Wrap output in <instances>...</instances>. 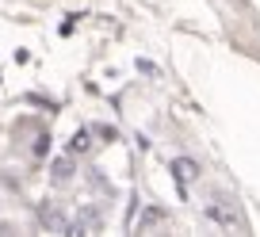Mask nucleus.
<instances>
[{
  "label": "nucleus",
  "mask_w": 260,
  "mask_h": 237,
  "mask_svg": "<svg viewBox=\"0 0 260 237\" xmlns=\"http://www.w3.org/2000/svg\"><path fill=\"white\" fill-rule=\"evenodd\" d=\"M207 218H211L214 226H222V229H241L245 226V218L234 211V207L230 203H214V199L207 203Z\"/></svg>",
  "instance_id": "f257e3e1"
},
{
  "label": "nucleus",
  "mask_w": 260,
  "mask_h": 237,
  "mask_svg": "<svg viewBox=\"0 0 260 237\" xmlns=\"http://www.w3.org/2000/svg\"><path fill=\"white\" fill-rule=\"evenodd\" d=\"M39 222L50 229V233H65V226H69V218H65V211L57 203H42L39 207Z\"/></svg>",
  "instance_id": "f03ea898"
},
{
  "label": "nucleus",
  "mask_w": 260,
  "mask_h": 237,
  "mask_svg": "<svg viewBox=\"0 0 260 237\" xmlns=\"http://www.w3.org/2000/svg\"><path fill=\"white\" fill-rule=\"evenodd\" d=\"M100 226H104V214L92 211V207H84V211L77 214V222H69V226H65V233L77 237V233H88V229H100Z\"/></svg>",
  "instance_id": "7ed1b4c3"
},
{
  "label": "nucleus",
  "mask_w": 260,
  "mask_h": 237,
  "mask_svg": "<svg viewBox=\"0 0 260 237\" xmlns=\"http://www.w3.org/2000/svg\"><path fill=\"white\" fill-rule=\"evenodd\" d=\"M172 172H176L180 184H191L195 176H199V164H195L191 157H176V161H172Z\"/></svg>",
  "instance_id": "20e7f679"
},
{
  "label": "nucleus",
  "mask_w": 260,
  "mask_h": 237,
  "mask_svg": "<svg viewBox=\"0 0 260 237\" xmlns=\"http://www.w3.org/2000/svg\"><path fill=\"white\" fill-rule=\"evenodd\" d=\"M54 176L57 180H69V176H73V161H69V157H57L54 161Z\"/></svg>",
  "instance_id": "39448f33"
},
{
  "label": "nucleus",
  "mask_w": 260,
  "mask_h": 237,
  "mask_svg": "<svg viewBox=\"0 0 260 237\" xmlns=\"http://www.w3.org/2000/svg\"><path fill=\"white\" fill-rule=\"evenodd\" d=\"M69 149H73V153H84V149H88V134H77V138H73V146H69Z\"/></svg>",
  "instance_id": "423d86ee"
},
{
  "label": "nucleus",
  "mask_w": 260,
  "mask_h": 237,
  "mask_svg": "<svg viewBox=\"0 0 260 237\" xmlns=\"http://www.w3.org/2000/svg\"><path fill=\"white\" fill-rule=\"evenodd\" d=\"M165 214L161 211H146V218H142V226H157V222H161Z\"/></svg>",
  "instance_id": "0eeeda50"
},
{
  "label": "nucleus",
  "mask_w": 260,
  "mask_h": 237,
  "mask_svg": "<svg viewBox=\"0 0 260 237\" xmlns=\"http://www.w3.org/2000/svg\"><path fill=\"white\" fill-rule=\"evenodd\" d=\"M46 149H50V138H46V134H42V138H39V142H35V153H39V157H42V153H46Z\"/></svg>",
  "instance_id": "6e6552de"
}]
</instances>
